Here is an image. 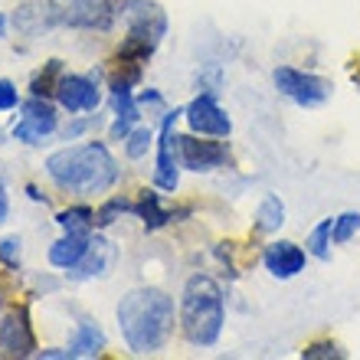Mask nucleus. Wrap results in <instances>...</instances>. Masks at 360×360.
<instances>
[{
	"label": "nucleus",
	"instance_id": "nucleus-1",
	"mask_svg": "<svg viewBox=\"0 0 360 360\" xmlns=\"http://www.w3.org/2000/svg\"><path fill=\"white\" fill-rule=\"evenodd\" d=\"M118 161L102 141L66 144L46 158V177L63 193L72 197H98L118 184Z\"/></svg>",
	"mask_w": 360,
	"mask_h": 360
},
{
	"label": "nucleus",
	"instance_id": "nucleus-2",
	"mask_svg": "<svg viewBox=\"0 0 360 360\" xmlns=\"http://www.w3.org/2000/svg\"><path fill=\"white\" fill-rule=\"evenodd\" d=\"M115 314H118V331H122L128 351L138 357L161 351L174 331V298L154 285L131 288L118 302Z\"/></svg>",
	"mask_w": 360,
	"mask_h": 360
},
{
	"label": "nucleus",
	"instance_id": "nucleus-3",
	"mask_svg": "<svg viewBox=\"0 0 360 360\" xmlns=\"http://www.w3.org/2000/svg\"><path fill=\"white\" fill-rule=\"evenodd\" d=\"M226 324L223 288L210 275H190L180 292V331L193 347H213Z\"/></svg>",
	"mask_w": 360,
	"mask_h": 360
},
{
	"label": "nucleus",
	"instance_id": "nucleus-4",
	"mask_svg": "<svg viewBox=\"0 0 360 360\" xmlns=\"http://www.w3.org/2000/svg\"><path fill=\"white\" fill-rule=\"evenodd\" d=\"M118 17L124 20L122 46L115 53V59H131V63H148L158 53L164 33H167V17L154 0H122Z\"/></svg>",
	"mask_w": 360,
	"mask_h": 360
},
{
	"label": "nucleus",
	"instance_id": "nucleus-5",
	"mask_svg": "<svg viewBox=\"0 0 360 360\" xmlns=\"http://www.w3.org/2000/svg\"><path fill=\"white\" fill-rule=\"evenodd\" d=\"M56 27L72 30H112L118 10L112 0H46Z\"/></svg>",
	"mask_w": 360,
	"mask_h": 360
},
{
	"label": "nucleus",
	"instance_id": "nucleus-6",
	"mask_svg": "<svg viewBox=\"0 0 360 360\" xmlns=\"http://www.w3.org/2000/svg\"><path fill=\"white\" fill-rule=\"evenodd\" d=\"M272 82L275 89L288 98V102L302 105V108H318L331 98V82L321 76H314V72H302V69L295 66H278L272 72Z\"/></svg>",
	"mask_w": 360,
	"mask_h": 360
},
{
	"label": "nucleus",
	"instance_id": "nucleus-7",
	"mask_svg": "<svg viewBox=\"0 0 360 360\" xmlns=\"http://www.w3.org/2000/svg\"><path fill=\"white\" fill-rule=\"evenodd\" d=\"M53 131H59V112L53 98H39L30 95L27 102H20V122L10 128V134L23 144H43V138H49Z\"/></svg>",
	"mask_w": 360,
	"mask_h": 360
},
{
	"label": "nucleus",
	"instance_id": "nucleus-8",
	"mask_svg": "<svg viewBox=\"0 0 360 360\" xmlns=\"http://www.w3.org/2000/svg\"><path fill=\"white\" fill-rule=\"evenodd\" d=\"M184 115V108L164 115L161 134H158V167H154V187L174 193L180 184V154H177V118Z\"/></svg>",
	"mask_w": 360,
	"mask_h": 360
},
{
	"label": "nucleus",
	"instance_id": "nucleus-9",
	"mask_svg": "<svg viewBox=\"0 0 360 360\" xmlns=\"http://www.w3.org/2000/svg\"><path fill=\"white\" fill-rule=\"evenodd\" d=\"M0 357H37V334L30 324L27 304H17L0 321Z\"/></svg>",
	"mask_w": 360,
	"mask_h": 360
},
{
	"label": "nucleus",
	"instance_id": "nucleus-10",
	"mask_svg": "<svg viewBox=\"0 0 360 360\" xmlns=\"http://www.w3.org/2000/svg\"><path fill=\"white\" fill-rule=\"evenodd\" d=\"M56 105L69 115L79 112H95L102 105V89H98V72H89V76H76V72H66L59 79L56 89Z\"/></svg>",
	"mask_w": 360,
	"mask_h": 360
},
{
	"label": "nucleus",
	"instance_id": "nucleus-11",
	"mask_svg": "<svg viewBox=\"0 0 360 360\" xmlns=\"http://www.w3.org/2000/svg\"><path fill=\"white\" fill-rule=\"evenodd\" d=\"M184 118H187L190 131L193 134H207V138H229L233 131V122L229 115L219 108L217 95L213 92H200L193 102L184 108Z\"/></svg>",
	"mask_w": 360,
	"mask_h": 360
},
{
	"label": "nucleus",
	"instance_id": "nucleus-12",
	"mask_svg": "<svg viewBox=\"0 0 360 360\" xmlns=\"http://www.w3.org/2000/svg\"><path fill=\"white\" fill-rule=\"evenodd\" d=\"M177 154H180V167L207 174L229 161V144L226 141H200L197 134H177Z\"/></svg>",
	"mask_w": 360,
	"mask_h": 360
},
{
	"label": "nucleus",
	"instance_id": "nucleus-13",
	"mask_svg": "<svg viewBox=\"0 0 360 360\" xmlns=\"http://www.w3.org/2000/svg\"><path fill=\"white\" fill-rule=\"evenodd\" d=\"M262 266L269 269V275L275 278H295L298 272H304V249L288 243V239H278L272 246H266L262 252Z\"/></svg>",
	"mask_w": 360,
	"mask_h": 360
},
{
	"label": "nucleus",
	"instance_id": "nucleus-14",
	"mask_svg": "<svg viewBox=\"0 0 360 360\" xmlns=\"http://www.w3.org/2000/svg\"><path fill=\"white\" fill-rule=\"evenodd\" d=\"M112 262H115V246L105 236H92V246H89V252L82 256V262H79V266L69 269V278H76V282H86V278H102V275H108Z\"/></svg>",
	"mask_w": 360,
	"mask_h": 360
},
{
	"label": "nucleus",
	"instance_id": "nucleus-15",
	"mask_svg": "<svg viewBox=\"0 0 360 360\" xmlns=\"http://www.w3.org/2000/svg\"><path fill=\"white\" fill-rule=\"evenodd\" d=\"M131 213L141 219L148 233H154V229L167 226L171 219L187 217L190 210H164L161 207V193H154V190H141V197L134 200V210H131Z\"/></svg>",
	"mask_w": 360,
	"mask_h": 360
},
{
	"label": "nucleus",
	"instance_id": "nucleus-16",
	"mask_svg": "<svg viewBox=\"0 0 360 360\" xmlns=\"http://www.w3.org/2000/svg\"><path fill=\"white\" fill-rule=\"evenodd\" d=\"M89 246H92V233H63V239H56L53 246H49V262L56 269H72L82 262V256L89 252Z\"/></svg>",
	"mask_w": 360,
	"mask_h": 360
},
{
	"label": "nucleus",
	"instance_id": "nucleus-17",
	"mask_svg": "<svg viewBox=\"0 0 360 360\" xmlns=\"http://www.w3.org/2000/svg\"><path fill=\"white\" fill-rule=\"evenodd\" d=\"M69 360L72 357H98L105 351V331L95 321H79L69 341Z\"/></svg>",
	"mask_w": 360,
	"mask_h": 360
},
{
	"label": "nucleus",
	"instance_id": "nucleus-18",
	"mask_svg": "<svg viewBox=\"0 0 360 360\" xmlns=\"http://www.w3.org/2000/svg\"><path fill=\"white\" fill-rule=\"evenodd\" d=\"M13 23H17V30L23 37H43L46 30L56 27V20H53L46 4H27V7H20L13 13Z\"/></svg>",
	"mask_w": 360,
	"mask_h": 360
},
{
	"label": "nucleus",
	"instance_id": "nucleus-19",
	"mask_svg": "<svg viewBox=\"0 0 360 360\" xmlns=\"http://www.w3.org/2000/svg\"><path fill=\"white\" fill-rule=\"evenodd\" d=\"M285 226V203L282 197H275V193H266L262 203L256 210V233H278Z\"/></svg>",
	"mask_w": 360,
	"mask_h": 360
},
{
	"label": "nucleus",
	"instance_id": "nucleus-20",
	"mask_svg": "<svg viewBox=\"0 0 360 360\" xmlns=\"http://www.w3.org/2000/svg\"><path fill=\"white\" fill-rule=\"evenodd\" d=\"M63 76H66L63 59H49L46 66L33 76V82H30V95H39V98H56V89H59V79Z\"/></svg>",
	"mask_w": 360,
	"mask_h": 360
},
{
	"label": "nucleus",
	"instance_id": "nucleus-21",
	"mask_svg": "<svg viewBox=\"0 0 360 360\" xmlns=\"http://www.w3.org/2000/svg\"><path fill=\"white\" fill-rule=\"evenodd\" d=\"M56 223L63 226V233H92L95 229V210L79 203V207H69V210H59L56 213Z\"/></svg>",
	"mask_w": 360,
	"mask_h": 360
},
{
	"label": "nucleus",
	"instance_id": "nucleus-22",
	"mask_svg": "<svg viewBox=\"0 0 360 360\" xmlns=\"http://www.w3.org/2000/svg\"><path fill=\"white\" fill-rule=\"evenodd\" d=\"M331 229H334V219L328 217V219H321L318 226L308 233V252H311L314 259H321V262H328L331 259V243H334V236H331Z\"/></svg>",
	"mask_w": 360,
	"mask_h": 360
},
{
	"label": "nucleus",
	"instance_id": "nucleus-23",
	"mask_svg": "<svg viewBox=\"0 0 360 360\" xmlns=\"http://www.w3.org/2000/svg\"><path fill=\"white\" fill-rule=\"evenodd\" d=\"M134 210V200L128 197H108L102 207L95 210V229H108L115 219L122 217V213H131Z\"/></svg>",
	"mask_w": 360,
	"mask_h": 360
},
{
	"label": "nucleus",
	"instance_id": "nucleus-24",
	"mask_svg": "<svg viewBox=\"0 0 360 360\" xmlns=\"http://www.w3.org/2000/svg\"><path fill=\"white\" fill-rule=\"evenodd\" d=\"M151 144H154L151 128H131V134L124 138V154H128L131 161H141L144 154L151 151Z\"/></svg>",
	"mask_w": 360,
	"mask_h": 360
},
{
	"label": "nucleus",
	"instance_id": "nucleus-25",
	"mask_svg": "<svg viewBox=\"0 0 360 360\" xmlns=\"http://www.w3.org/2000/svg\"><path fill=\"white\" fill-rule=\"evenodd\" d=\"M354 233H360V213H354V210H351V213H341V217L334 219L331 236H334V243H338V246H344Z\"/></svg>",
	"mask_w": 360,
	"mask_h": 360
},
{
	"label": "nucleus",
	"instance_id": "nucleus-26",
	"mask_svg": "<svg viewBox=\"0 0 360 360\" xmlns=\"http://www.w3.org/2000/svg\"><path fill=\"white\" fill-rule=\"evenodd\" d=\"M20 252H23V239L20 236H4L0 239V262L7 269H20Z\"/></svg>",
	"mask_w": 360,
	"mask_h": 360
},
{
	"label": "nucleus",
	"instance_id": "nucleus-27",
	"mask_svg": "<svg viewBox=\"0 0 360 360\" xmlns=\"http://www.w3.org/2000/svg\"><path fill=\"white\" fill-rule=\"evenodd\" d=\"M302 357L304 360H324V357H338V360H341L344 351L338 347V344H331V341H318V344H308V347L302 351Z\"/></svg>",
	"mask_w": 360,
	"mask_h": 360
},
{
	"label": "nucleus",
	"instance_id": "nucleus-28",
	"mask_svg": "<svg viewBox=\"0 0 360 360\" xmlns=\"http://www.w3.org/2000/svg\"><path fill=\"white\" fill-rule=\"evenodd\" d=\"M89 128H98V115H92V118H76V122H69L66 128H63V141H76L79 134H86Z\"/></svg>",
	"mask_w": 360,
	"mask_h": 360
},
{
	"label": "nucleus",
	"instance_id": "nucleus-29",
	"mask_svg": "<svg viewBox=\"0 0 360 360\" xmlns=\"http://www.w3.org/2000/svg\"><path fill=\"white\" fill-rule=\"evenodd\" d=\"M20 108V92L10 79H0V112H13Z\"/></svg>",
	"mask_w": 360,
	"mask_h": 360
},
{
	"label": "nucleus",
	"instance_id": "nucleus-30",
	"mask_svg": "<svg viewBox=\"0 0 360 360\" xmlns=\"http://www.w3.org/2000/svg\"><path fill=\"white\" fill-rule=\"evenodd\" d=\"M138 105H151V108H158V105H164V95L161 92H154V89H148V92H141L138 95Z\"/></svg>",
	"mask_w": 360,
	"mask_h": 360
},
{
	"label": "nucleus",
	"instance_id": "nucleus-31",
	"mask_svg": "<svg viewBox=\"0 0 360 360\" xmlns=\"http://www.w3.org/2000/svg\"><path fill=\"white\" fill-rule=\"evenodd\" d=\"M10 217V197H7V184H4V177H0V223Z\"/></svg>",
	"mask_w": 360,
	"mask_h": 360
},
{
	"label": "nucleus",
	"instance_id": "nucleus-32",
	"mask_svg": "<svg viewBox=\"0 0 360 360\" xmlns=\"http://www.w3.org/2000/svg\"><path fill=\"white\" fill-rule=\"evenodd\" d=\"M27 193H30V200H37V203H46V197H43V193H39V190L33 187V184L27 187Z\"/></svg>",
	"mask_w": 360,
	"mask_h": 360
},
{
	"label": "nucleus",
	"instance_id": "nucleus-33",
	"mask_svg": "<svg viewBox=\"0 0 360 360\" xmlns=\"http://www.w3.org/2000/svg\"><path fill=\"white\" fill-rule=\"evenodd\" d=\"M7 37V17H4V13H0V39Z\"/></svg>",
	"mask_w": 360,
	"mask_h": 360
},
{
	"label": "nucleus",
	"instance_id": "nucleus-34",
	"mask_svg": "<svg viewBox=\"0 0 360 360\" xmlns=\"http://www.w3.org/2000/svg\"><path fill=\"white\" fill-rule=\"evenodd\" d=\"M0 308H4V292H0Z\"/></svg>",
	"mask_w": 360,
	"mask_h": 360
}]
</instances>
